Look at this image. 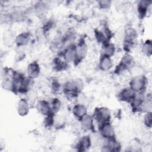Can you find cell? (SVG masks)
<instances>
[{
    "instance_id": "cell-1",
    "label": "cell",
    "mask_w": 152,
    "mask_h": 152,
    "mask_svg": "<svg viewBox=\"0 0 152 152\" xmlns=\"http://www.w3.org/2000/svg\"><path fill=\"white\" fill-rule=\"evenodd\" d=\"M83 88V83L80 79H75L66 81L63 86L64 93L68 98L73 99L76 97Z\"/></svg>"
},
{
    "instance_id": "cell-2",
    "label": "cell",
    "mask_w": 152,
    "mask_h": 152,
    "mask_svg": "<svg viewBox=\"0 0 152 152\" xmlns=\"http://www.w3.org/2000/svg\"><path fill=\"white\" fill-rule=\"evenodd\" d=\"M93 118L94 122L99 125L110 122L111 113L110 110L106 107H96L93 114Z\"/></svg>"
},
{
    "instance_id": "cell-3",
    "label": "cell",
    "mask_w": 152,
    "mask_h": 152,
    "mask_svg": "<svg viewBox=\"0 0 152 152\" xmlns=\"http://www.w3.org/2000/svg\"><path fill=\"white\" fill-rule=\"evenodd\" d=\"M147 78L143 75H137L132 77L129 83V87L135 93H144L147 88Z\"/></svg>"
},
{
    "instance_id": "cell-4",
    "label": "cell",
    "mask_w": 152,
    "mask_h": 152,
    "mask_svg": "<svg viewBox=\"0 0 152 152\" xmlns=\"http://www.w3.org/2000/svg\"><path fill=\"white\" fill-rule=\"evenodd\" d=\"M137 36V32L134 28L128 27L126 29L124 41V48L125 51L129 52L134 47Z\"/></svg>"
},
{
    "instance_id": "cell-5",
    "label": "cell",
    "mask_w": 152,
    "mask_h": 152,
    "mask_svg": "<svg viewBox=\"0 0 152 152\" xmlns=\"http://www.w3.org/2000/svg\"><path fill=\"white\" fill-rule=\"evenodd\" d=\"M134 59L131 55L126 53L120 61V62L116 66L115 72L117 74H120L122 72L128 70L133 65Z\"/></svg>"
},
{
    "instance_id": "cell-6",
    "label": "cell",
    "mask_w": 152,
    "mask_h": 152,
    "mask_svg": "<svg viewBox=\"0 0 152 152\" xmlns=\"http://www.w3.org/2000/svg\"><path fill=\"white\" fill-rule=\"evenodd\" d=\"M112 31L110 30L107 26H104L102 30L96 29L94 31V36L97 42L102 45L109 42L110 37H112Z\"/></svg>"
},
{
    "instance_id": "cell-7",
    "label": "cell",
    "mask_w": 152,
    "mask_h": 152,
    "mask_svg": "<svg viewBox=\"0 0 152 152\" xmlns=\"http://www.w3.org/2000/svg\"><path fill=\"white\" fill-rule=\"evenodd\" d=\"M99 131L101 136L104 139L115 138V132L110 122L105 123L99 125Z\"/></svg>"
},
{
    "instance_id": "cell-8",
    "label": "cell",
    "mask_w": 152,
    "mask_h": 152,
    "mask_svg": "<svg viewBox=\"0 0 152 152\" xmlns=\"http://www.w3.org/2000/svg\"><path fill=\"white\" fill-rule=\"evenodd\" d=\"M62 57L68 64L75 63L76 59V45H69L62 52Z\"/></svg>"
},
{
    "instance_id": "cell-9",
    "label": "cell",
    "mask_w": 152,
    "mask_h": 152,
    "mask_svg": "<svg viewBox=\"0 0 152 152\" xmlns=\"http://www.w3.org/2000/svg\"><path fill=\"white\" fill-rule=\"evenodd\" d=\"M135 93H136L130 87H126L119 92L118 99L120 101L130 103L134 97Z\"/></svg>"
},
{
    "instance_id": "cell-10",
    "label": "cell",
    "mask_w": 152,
    "mask_h": 152,
    "mask_svg": "<svg viewBox=\"0 0 152 152\" xmlns=\"http://www.w3.org/2000/svg\"><path fill=\"white\" fill-rule=\"evenodd\" d=\"M121 148V144L115 138L105 139L102 147V150L104 151H118Z\"/></svg>"
},
{
    "instance_id": "cell-11",
    "label": "cell",
    "mask_w": 152,
    "mask_h": 152,
    "mask_svg": "<svg viewBox=\"0 0 152 152\" xmlns=\"http://www.w3.org/2000/svg\"><path fill=\"white\" fill-rule=\"evenodd\" d=\"M94 119L92 116L86 115L81 120V129L84 131H94Z\"/></svg>"
},
{
    "instance_id": "cell-12",
    "label": "cell",
    "mask_w": 152,
    "mask_h": 152,
    "mask_svg": "<svg viewBox=\"0 0 152 152\" xmlns=\"http://www.w3.org/2000/svg\"><path fill=\"white\" fill-rule=\"evenodd\" d=\"M87 53V46L85 42L81 40L76 45V59L75 64L80 62L86 56Z\"/></svg>"
},
{
    "instance_id": "cell-13",
    "label": "cell",
    "mask_w": 152,
    "mask_h": 152,
    "mask_svg": "<svg viewBox=\"0 0 152 152\" xmlns=\"http://www.w3.org/2000/svg\"><path fill=\"white\" fill-rule=\"evenodd\" d=\"M72 113L75 118L80 121L87 114V107L83 104H77L72 107Z\"/></svg>"
},
{
    "instance_id": "cell-14",
    "label": "cell",
    "mask_w": 152,
    "mask_h": 152,
    "mask_svg": "<svg viewBox=\"0 0 152 152\" xmlns=\"http://www.w3.org/2000/svg\"><path fill=\"white\" fill-rule=\"evenodd\" d=\"M112 66L113 62L111 58L102 55L100 56L99 62V68L101 71H108L112 68Z\"/></svg>"
},
{
    "instance_id": "cell-15",
    "label": "cell",
    "mask_w": 152,
    "mask_h": 152,
    "mask_svg": "<svg viewBox=\"0 0 152 152\" xmlns=\"http://www.w3.org/2000/svg\"><path fill=\"white\" fill-rule=\"evenodd\" d=\"M40 66L39 64L36 61H34L29 64L27 66V74L28 77L31 79L37 78L40 74Z\"/></svg>"
},
{
    "instance_id": "cell-16",
    "label": "cell",
    "mask_w": 152,
    "mask_h": 152,
    "mask_svg": "<svg viewBox=\"0 0 152 152\" xmlns=\"http://www.w3.org/2000/svg\"><path fill=\"white\" fill-rule=\"evenodd\" d=\"M91 141L90 137L89 135L83 136L77 145L78 151H85L91 147Z\"/></svg>"
},
{
    "instance_id": "cell-17",
    "label": "cell",
    "mask_w": 152,
    "mask_h": 152,
    "mask_svg": "<svg viewBox=\"0 0 152 152\" xmlns=\"http://www.w3.org/2000/svg\"><path fill=\"white\" fill-rule=\"evenodd\" d=\"M33 84H34L33 79L30 78L28 76L25 77L20 84V86L18 90L17 93H26L31 89Z\"/></svg>"
},
{
    "instance_id": "cell-18",
    "label": "cell",
    "mask_w": 152,
    "mask_h": 152,
    "mask_svg": "<svg viewBox=\"0 0 152 152\" xmlns=\"http://www.w3.org/2000/svg\"><path fill=\"white\" fill-rule=\"evenodd\" d=\"M115 46L113 43H110L109 42L105 43L102 45L101 55L111 58V56L115 54Z\"/></svg>"
},
{
    "instance_id": "cell-19",
    "label": "cell",
    "mask_w": 152,
    "mask_h": 152,
    "mask_svg": "<svg viewBox=\"0 0 152 152\" xmlns=\"http://www.w3.org/2000/svg\"><path fill=\"white\" fill-rule=\"evenodd\" d=\"M37 109L40 113L45 116H46L50 113H53L50 110L49 102L45 100H39L37 102Z\"/></svg>"
},
{
    "instance_id": "cell-20",
    "label": "cell",
    "mask_w": 152,
    "mask_h": 152,
    "mask_svg": "<svg viewBox=\"0 0 152 152\" xmlns=\"http://www.w3.org/2000/svg\"><path fill=\"white\" fill-rule=\"evenodd\" d=\"M150 3L151 1H140L138 2L137 5V11L138 15L141 18H144L146 15Z\"/></svg>"
},
{
    "instance_id": "cell-21",
    "label": "cell",
    "mask_w": 152,
    "mask_h": 152,
    "mask_svg": "<svg viewBox=\"0 0 152 152\" xmlns=\"http://www.w3.org/2000/svg\"><path fill=\"white\" fill-rule=\"evenodd\" d=\"M18 113L21 116H25L29 112V104L27 100L24 99H20L17 104Z\"/></svg>"
},
{
    "instance_id": "cell-22",
    "label": "cell",
    "mask_w": 152,
    "mask_h": 152,
    "mask_svg": "<svg viewBox=\"0 0 152 152\" xmlns=\"http://www.w3.org/2000/svg\"><path fill=\"white\" fill-rule=\"evenodd\" d=\"M30 38V35L28 32H23L15 37V42L18 46H23L28 43Z\"/></svg>"
},
{
    "instance_id": "cell-23",
    "label": "cell",
    "mask_w": 152,
    "mask_h": 152,
    "mask_svg": "<svg viewBox=\"0 0 152 152\" xmlns=\"http://www.w3.org/2000/svg\"><path fill=\"white\" fill-rule=\"evenodd\" d=\"M68 66V63L63 59L60 57L55 58L53 61V68L58 71H61L66 69Z\"/></svg>"
},
{
    "instance_id": "cell-24",
    "label": "cell",
    "mask_w": 152,
    "mask_h": 152,
    "mask_svg": "<svg viewBox=\"0 0 152 152\" xmlns=\"http://www.w3.org/2000/svg\"><path fill=\"white\" fill-rule=\"evenodd\" d=\"M49 105H50L51 112L55 114V113H56L59 110L61 107V103L58 99L54 98L52 99L51 102H49Z\"/></svg>"
},
{
    "instance_id": "cell-25",
    "label": "cell",
    "mask_w": 152,
    "mask_h": 152,
    "mask_svg": "<svg viewBox=\"0 0 152 152\" xmlns=\"http://www.w3.org/2000/svg\"><path fill=\"white\" fill-rule=\"evenodd\" d=\"M142 52L147 56H150L152 52V45L151 42L150 40H146L142 46Z\"/></svg>"
},
{
    "instance_id": "cell-26",
    "label": "cell",
    "mask_w": 152,
    "mask_h": 152,
    "mask_svg": "<svg viewBox=\"0 0 152 152\" xmlns=\"http://www.w3.org/2000/svg\"><path fill=\"white\" fill-rule=\"evenodd\" d=\"M2 86L5 90L13 91V83L11 77H5L2 82Z\"/></svg>"
},
{
    "instance_id": "cell-27",
    "label": "cell",
    "mask_w": 152,
    "mask_h": 152,
    "mask_svg": "<svg viewBox=\"0 0 152 152\" xmlns=\"http://www.w3.org/2000/svg\"><path fill=\"white\" fill-rule=\"evenodd\" d=\"M51 89L53 93H58L59 91H61L62 89V86L61 84L56 80H54L52 81V84H51Z\"/></svg>"
},
{
    "instance_id": "cell-28",
    "label": "cell",
    "mask_w": 152,
    "mask_h": 152,
    "mask_svg": "<svg viewBox=\"0 0 152 152\" xmlns=\"http://www.w3.org/2000/svg\"><path fill=\"white\" fill-rule=\"evenodd\" d=\"M144 122L148 128L151 127V112L150 111L146 112L144 117Z\"/></svg>"
},
{
    "instance_id": "cell-29",
    "label": "cell",
    "mask_w": 152,
    "mask_h": 152,
    "mask_svg": "<svg viewBox=\"0 0 152 152\" xmlns=\"http://www.w3.org/2000/svg\"><path fill=\"white\" fill-rule=\"evenodd\" d=\"M110 1H98V5L102 9H106L110 5Z\"/></svg>"
}]
</instances>
